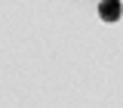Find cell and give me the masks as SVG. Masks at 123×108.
Segmentation results:
<instances>
[{
  "mask_svg": "<svg viewBox=\"0 0 123 108\" xmlns=\"http://www.w3.org/2000/svg\"><path fill=\"white\" fill-rule=\"evenodd\" d=\"M120 0H102V3H98V19H102V22H108V25H114V22H117V19H120Z\"/></svg>",
  "mask_w": 123,
  "mask_h": 108,
  "instance_id": "1",
  "label": "cell"
}]
</instances>
